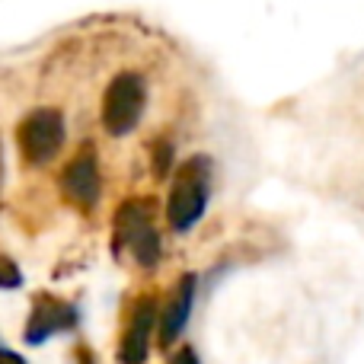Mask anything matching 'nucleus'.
<instances>
[{
  "label": "nucleus",
  "mask_w": 364,
  "mask_h": 364,
  "mask_svg": "<svg viewBox=\"0 0 364 364\" xmlns=\"http://www.w3.org/2000/svg\"><path fill=\"white\" fill-rule=\"evenodd\" d=\"M115 237L119 243L128 246L134 259L141 265H157L160 259V233L154 227V205L144 198H134V201H125L115 214Z\"/></svg>",
  "instance_id": "obj_3"
},
{
  "label": "nucleus",
  "mask_w": 364,
  "mask_h": 364,
  "mask_svg": "<svg viewBox=\"0 0 364 364\" xmlns=\"http://www.w3.org/2000/svg\"><path fill=\"white\" fill-rule=\"evenodd\" d=\"M144 106H147L144 77L134 74V70L119 74L106 87V96H102V125H106V132L115 134V138L134 132L141 115H144Z\"/></svg>",
  "instance_id": "obj_2"
},
{
  "label": "nucleus",
  "mask_w": 364,
  "mask_h": 364,
  "mask_svg": "<svg viewBox=\"0 0 364 364\" xmlns=\"http://www.w3.org/2000/svg\"><path fill=\"white\" fill-rule=\"evenodd\" d=\"M208 188H211V166L205 157H192L176 170L170 188V201H166V218L170 227L179 233L192 230L198 218L208 208Z\"/></svg>",
  "instance_id": "obj_1"
},
{
  "label": "nucleus",
  "mask_w": 364,
  "mask_h": 364,
  "mask_svg": "<svg viewBox=\"0 0 364 364\" xmlns=\"http://www.w3.org/2000/svg\"><path fill=\"white\" fill-rule=\"evenodd\" d=\"M0 364H26V361L16 352H10V348H0Z\"/></svg>",
  "instance_id": "obj_12"
},
{
  "label": "nucleus",
  "mask_w": 364,
  "mask_h": 364,
  "mask_svg": "<svg viewBox=\"0 0 364 364\" xmlns=\"http://www.w3.org/2000/svg\"><path fill=\"white\" fill-rule=\"evenodd\" d=\"M23 282L16 272V265L10 262V259H0V288H16V284Z\"/></svg>",
  "instance_id": "obj_10"
},
{
  "label": "nucleus",
  "mask_w": 364,
  "mask_h": 364,
  "mask_svg": "<svg viewBox=\"0 0 364 364\" xmlns=\"http://www.w3.org/2000/svg\"><path fill=\"white\" fill-rule=\"evenodd\" d=\"M64 147V119L55 109H36L19 125V154L29 164H48Z\"/></svg>",
  "instance_id": "obj_4"
},
{
  "label": "nucleus",
  "mask_w": 364,
  "mask_h": 364,
  "mask_svg": "<svg viewBox=\"0 0 364 364\" xmlns=\"http://www.w3.org/2000/svg\"><path fill=\"white\" fill-rule=\"evenodd\" d=\"M61 188L68 195V201L80 208H93L100 198V164H96L93 151H80L74 160L68 164L61 176Z\"/></svg>",
  "instance_id": "obj_7"
},
{
  "label": "nucleus",
  "mask_w": 364,
  "mask_h": 364,
  "mask_svg": "<svg viewBox=\"0 0 364 364\" xmlns=\"http://www.w3.org/2000/svg\"><path fill=\"white\" fill-rule=\"evenodd\" d=\"M195 304V275H182V282L173 288V297L160 316V346H173L182 336Z\"/></svg>",
  "instance_id": "obj_8"
},
{
  "label": "nucleus",
  "mask_w": 364,
  "mask_h": 364,
  "mask_svg": "<svg viewBox=\"0 0 364 364\" xmlns=\"http://www.w3.org/2000/svg\"><path fill=\"white\" fill-rule=\"evenodd\" d=\"M170 364H198V358H195V352H192V348H179V352H176V358H173Z\"/></svg>",
  "instance_id": "obj_11"
},
{
  "label": "nucleus",
  "mask_w": 364,
  "mask_h": 364,
  "mask_svg": "<svg viewBox=\"0 0 364 364\" xmlns=\"http://www.w3.org/2000/svg\"><path fill=\"white\" fill-rule=\"evenodd\" d=\"M154 170H157V176H166L170 173V164H173V147L166 138H160L157 144H154Z\"/></svg>",
  "instance_id": "obj_9"
},
{
  "label": "nucleus",
  "mask_w": 364,
  "mask_h": 364,
  "mask_svg": "<svg viewBox=\"0 0 364 364\" xmlns=\"http://www.w3.org/2000/svg\"><path fill=\"white\" fill-rule=\"evenodd\" d=\"M74 326H77V310L70 307L68 301L42 294L32 304L29 323H26V342H29V346H42L51 336H61Z\"/></svg>",
  "instance_id": "obj_5"
},
{
  "label": "nucleus",
  "mask_w": 364,
  "mask_h": 364,
  "mask_svg": "<svg viewBox=\"0 0 364 364\" xmlns=\"http://www.w3.org/2000/svg\"><path fill=\"white\" fill-rule=\"evenodd\" d=\"M154 320H157V301H154V297H141L132 307L125 336H122V352H119L122 364H144L147 361Z\"/></svg>",
  "instance_id": "obj_6"
}]
</instances>
